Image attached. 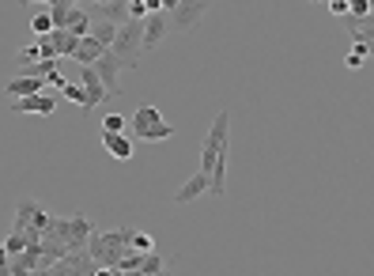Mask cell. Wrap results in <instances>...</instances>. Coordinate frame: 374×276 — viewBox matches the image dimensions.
Here are the masks:
<instances>
[{
	"mask_svg": "<svg viewBox=\"0 0 374 276\" xmlns=\"http://www.w3.org/2000/svg\"><path fill=\"white\" fill-rule=\"evenodd\" d=\"M129 235H133V227H114V231H91V238H87V254H91V261L102 265V269H114L121 257H125V250H129Z\"/></svg>",
	"mask_w": 374,
	"mask_h": 276,
	"instance_id": "6da1fadb",
	"label": "cell"
},
{
	"mask_svg": "<svg viewBox=\"0 0 374 276\" xmlns=\"http://www.w3.org/2000/svg\"><path fill=\"white\" fill-rule=\"evenodd\" d=\"M223 155H231V114H227V110H220L216 122H212V129H208V136H204L201 170H204V174H212V167H216Z\"/></svg>",
	"mask_w": 374,
	"mask_h": 276,
	"instance_id": "7a4b0ae2",
	"label": "cell"
},
{
	"mask_svg": "<svg viewBox=\"0 0 374 276\" xmlns=\"http://www.w3.org/2000/svg\"><path fill=\"white\" fill-rule=\"evenodd\" d=\"M140 34H144V20H125L117 27L114 42H110V53L121 61V68H140Z\"/></svg>",
	"mask_w": 374,
	"mask_h": 276,
	"instance_id": "3957f363",
	"label": "cell"
},
{
	"mask_svg": "<svg viewBox=\"0 0 374 276\" xmlns=\"http://www.w3.org/2000/svg\"><path fill=\"white\" fill-rule=\"evenodd\" d=\"M212 0H178V8L171 15H166V23H171V34L174 31H193L204 15H208Z\"/></svg>",
	"mask_w": 374,
	"mask_h": 276,
	"instance_id": "277c9868",
	"label": "cell"
},
{
	"mask_svg": "<svg viewBox=\"0 0 374 276\" xmlns=\"http://www.w3.org/2000/svg\"><path fill=\"white\" fill-rule=\"evenodd\" d=\"M91 68H95V76L102 80V87H106V99H117L121 95V84H117V76H121V72H125V68H121V61L114 57V53H102V57L95 61V64H91Z\"/></svg>",
	"mask_w": 374,
	"mask_h": 276,
	"instance_id": "5b68a950",
	"label": "cell"
},
{
	"mask_svg": "<svg viewBox=\"0 0 374 276\" xmlns=\"http://www.w3.org/2000/svg\"><path fill=\"white\" fill-rule=\"evenodd\" d=\"M61 106V95L45 87L42 95H27V99H12V110L15 114H53Z\"/></svg>",
	"mask_w": 374,
	"mask_h": 276,
	"instance_id": "8992f818",
	"label": "cell"
},
{
	"mask_svg": "<svg viewBox=\"0 0 374 276\" xmlns=\"http://www.w3.org/2000/svg\"><path fill=\"white\" fill-rule=\"evenodd\" d=\"M171 34V23H166V12H152L144 15V34H140V50H159V42Z\"/></svg>",
	"mask_w": 374,
	"mask_h": 276,
	"instance_id": "52a82bcc",
	"label": "cell"
},
{
	"mask_svg": "<svg viewBox=\"0 0 374 276\" xmlns=\"http://www.w3.org/2000/svg\"><path fill=\"white\" fill-rule=\"evenodd\" d=\"M80 68H83V114H87V110H95V106H102V103H106V87H102V80L95 76V68H91V64H80Z\"/></svg>",
	"mask_w": 374,
	"mask_h": 276,
	"instance_id": "ba28073f",
	"label": "cell"
},
{
	"mask_svg": "<svg viewBox=\"0 0 374 276\" xmlns=\"http://www.w3.org/2000/svg\"><path fill=\"white\" fill-rule=\"evenodd\" d=\"M204 193H208V174L197 170L193 178H185L182 186H178V193H174V205H189V201H201Z\"/></svg>",
	"mask_w": 374,
	"mask_h": 276,
	"instance_id": "9c48e42d",
	"label": "cell"
},
{
	"mask_svg": "<svg viewBox=\"0 0 374 276\" xmlns=\"http://www.w3.org/2000/svg\"><path fill=\"white\" fill-rule=\"evenodd\" d=\"M4 91L12 99H27V95H42L45 91V80H34V76H15V80H8Z\"/></svg>",
	"mask_w": 374,
	"mask_h": 276,
	"instance_id": "30bf717a",
	"label": "cell"
},
{
	"mask_svg": "<svg viewBox=\"0 0 374 276\" xmlns=\"http://www.w3.org/2000/svg\"><path fill=\"white\" fill-rule=\"evenodd\" d=\"M102 148L114 155V159H133V136H125V133H102Z\"/></svg>",
	"mask_w": 374,
	"mask_h": 276,
	"instance_id": "8fae6325",
	"label": "cell"
},
{
	"mask_svg": "<svg viewBox=\"0 0 374 276\" xmlns=\"http://www.w3.org/2000/svg\"><path fill=\"white\" fill-rule=\"evenodd\" d=\"M102 53H106V45H102L99 38H91V34H83V38L76 42V53H72V57H76L80 64H95Z\"/></svg>",
	"mask_w": 374,
	"mask_h": 276,
	"instance_id": "7c38bea8",
	"label": "cell"
},
{
	"mask_svg": "<svg viewBox=\"0 0 374 276\" xmlns=\"http://www.w3.org/2000/svg\"><path fill=\"white\" fill-rule=\"evenodd\" d=\"M45 38H50V45H53V57H72V53H76V34H69V31H50L45 34Z\"/></svg>",
	"mask_w": 374,
	"mask_h": 276,
	"instance_id": "4fadbf2b",
	"label": "cell"
},
{
	"mask_svg": "<svg viewBox=\"0 0 374 276\" xmlns=\"http://www.w3.org/2000/svg\"><path fill=\"white\" fill-rule=\"evenodd\" d=\"M159 122H163V110H159V106H140L136 114H133V140L144 133V129H152Z\"/></svg>",
	"mask_w": 374,
	"mask_h": 276,
	"instance_id": "5bb4252c",
	"label": "cell"
},
{
	"mask_svg": "<svg viewBox=\"0 0 374 276\" xmlns=\"http://www.w3.org/2000/svg\"><path fill=\"white\" fill-rule=\"evenodd\" d=\"M69 34H76V38H83V34H91V15L83 12V8H69V27H64Z\"/></svg>",
	"mask_w": 374,
	"mask_h": 276,
	"instance_id": "9a60e30c",
	"label": "cell"
},
{
	"mask_svg": "<svg viewBox=\"0 0 374 276\" xmlns=\"http://www.w3.org/2000/svg\"><path fill=\"white\" fill-rule=\"evenodd\" d=\"M344 31L352 34V42L371 45V15H367V20H355V15H344Z\"/></svg>",
	"mask_w": 374,
	"mask_h": 276,
	"instance_id": "2e32d148",
	"label": "cell"
},
{
	"mask_svg": "<svg viewBox=\"0 0 374 276\" xmlns=\"http://www.w3.org/2000/svg\"><path fill=\"white\" fill-rule=\"evenodd\" d=\"M34 212H38V201H20V208H15V224H12V231L15 235H23L27 227H31V219H34Z\"/></svg>",
	"mask_w": 374,
	"mask_h": 276,
	"instance_id": "e0dca14e",
	"label": "cell"
},
{
	"mask_svg": "<svg viewBox=\"0 0 374 276\" xmlns=\"http://www.w3.org/2000/svg\"><path fill=\"white\" fill-rule=\"evenodd\" d=\"M102 8V20H110V23H125L129 20V0H110V4H99Z\"/></svg>",
	"mask_w": 374,
	"mask_h": 276,
	"instance_id": "ac0fdd59",
	"label": "cell"
},
{
	"mask_svg": "<svg viewBox=\"0 0 374 276\" xmlns=\"http://www.w3.org/2000/svg\"><path fill=\"white\" fill-rule=\"evenodd\" d=\"M174 136V125L171 122H159V125H152V129H144V133L136 136V140H148V144H163V140H171Z\"/></svg>",
	"mask_w": 374,
	"mask_h": 276,
	"instance_id": "d6986e66",
	"label": "cell"
},
{
	"mask_svg": "<svg viewBox=\"0 0 374 276\" xmlns=\"http://www.w3.org/2000/svg\"><path fill=\"white\" fill-rule=\"evenodd\" d=\"M114 34H117V23H110V20H91V38H99L102 45L110 50V42H114Z\"/></svg>",
	"mask_w": 374,
	"mask_h": 276,
	"instance_id": "ffe728a7",
	"label": "cell"
},
{
	"mask_svg": "<svg viewBox=\"0 0 374 276\" xmlns=\"http://www.w3.org/2000/svg\"><path fill=\"white\" fill-rule=\"evenodd\" d=\"M163 269H166V257L152 250V254L140 257V269H136V273H140V276H155V273H163Z\"/></svg>",
	"mask_w": 374,
	"mask_h": 276,
	"instance_id": "44dd1931",
	"label": "cell"
},
{
	"mask_svg": "<svg viewBox=\"0 0 374 276\" xmlns=\"http://www.w3.org/2000/svg\"><path fill=\"white\" fill-rule=\"evenodd\" d=\"M129 250H136V254H152V250H155V238L148 235V231H136V227H133V235H129Z\"/></svg>",
	"mask_w": 374,
	"mask_h": 276,
	"instance_id": "7402d4cb",
	"label": "cell"
},
{
	"mask_svg": "<svg viewBox=\"0 0 374 276\" xmlns=\"http://www.w3.org/2000/svg\"><path fill=\"white\" fill-rule=\"evenodd\" d=\"M367 57H371V45L355 42V45H352V53H348V57H344V64H348V68H352V72H359V68H363V64H367Z\"/></svg>",
	"mask_w": 374,
	"mask_h": 276,
	"instance_id": "603a6c76",
	"label": "cell"
},
{
	"mask_svg": "<svg viewBox=\"0 0 374 276\" xmlns=\"http://www.w3.org/2000/svg\"><path fill=\"white\" fill-rule=\"evenodd\" d=\"M34 61H42V45H38V42L23 45V50L15 53V64H20V68H23V64H34Z\"/></svg>",
	"mask_w": 374,
	"mask_h": 276,
	"instance_id": "cb8c5ba5",
	"label": "cell"
},
{
	"mask_svg": "<svg viewBox=\"0 0 374 276\" xmlns=\"http://www.w3.org/2000/svg\"><path fill=\"white\" fill-rule=\"evenodd\" d=\"M31 31L38 34V38H45V34L53 31V23H50V12H34V15H31Z\"/></svg>",
	"mask_w": 374,
	"mask_h": 276,
	"instance_id": "d4e9b609",
	"label": "cell"
},
{
	"mask_svg": "<svg viewBox=\"0 0 374 276\" xmlns=\"http://www.w3.org/2000/svg\"><path fill=\"white\" fill-rule=\"evenodd\" d=\"M4 250H8V257H20V254L27 250V238L12 231V235H8V238H4Z\"/></svg>",
	"mask_w": 374,
	"mask_h": 276,
	"instance_id": "484cf974",
	"label": "cell"
},
{
	"mask_svg": "<svg viewBox=\"0 0 374 276\" xmlns=\"http://www.w3.org/2000/svg\"><path fill=\"white\" fill-rule=\"evenodd\" d=\"M102 133H125V117H121V114H106V117H102Z\"/></svg>",
	"mask_w": 374,
	"mask_h": 276,
	"instance_id": "4316f807",
	"label": "cell"
},
{
	"mask_svg": "<svg viewBox=\"0 0 374 276\" xmlns=\"http://www.w3.org/2000/svg\"><path fill=\"white\" fill-rule=\"evenodd\" d=\"M61 95L69 99V103H76V106H83V87L80 84H64L61 87Z\"/></svg>",
	"mask_w": 374,
	"mask_h": 276,
	"instance_id": "83f0119b",
	"label": "cell"
},
{
	"mask_svg": "<svg viewBox=\"0 0 374 276\" xmlns=\"http://www.w3.org/2000/svg\"><path fill=\"white\" fill-rule=\"evenodd\" d=\"M64 84H69V80H64V76H61V68H53V72H50V76H45V87H53V91H61Z\"/></svg>",
	"mask_w": 374,
	"mask_h": 276,
	"instance_id": "f1b7e54d",
	"label": "cell"
},
{
	"mask_svg": "<svg viewBox=\"0 0 374 276\" xmlns=\"http://www.w3.org/2000/svg\"><path fill=\"white\" fill-rule=\"evenodd\" d=\"M144 0H129V20H144Z\"/></svg>",
	"mask_w": 374,
	"mask_h": 276,
	"instance_id": "f546056e",
	"label": "cell"
},
{
	"mask_svg": "<svg viewBox=\"0 0 374 276\" xmlns=\"http://www.w3.org/2000/svg\"><path fill=\"white\" fill-rule=\"evenodd\" d=\"M325 4H329V12H333V15H340V20L348 15V0H325Z\"/></svg>",
	"mask_w": 374,
	"mask_h": 276,
	"instance_id": "4dcf8cb0",
	"label": "cell"
},
{
	"mask_svg": "<svg viewBox=\"0 0 374 276\" xmlns=\"http://www.w3.org/2000/svg\"><path fill=\"white\" fill-rule=\"evenodd\" d=\"M8 265H12V257H8V250H4V242H0V273H8Z\"/></svg>",
	"mask_w": 374,
	"mask_h": 276,
	"instance_id": "1f68e13d",
	"label": "cell"
},
{
	"mask_svg": "<svg viewBox=\"0 0 374 276\" xmlns=\"http://www.w3.org/2000/svg\"><path fill=\"white\" fill-rule=\"evenodd\" d=\"M144 12L152 15V12H163V4H159V0H144Z\"/></svg>",
	"mask_w": 374,
	"mask_h": 276,
	"instance_id": "d6a6232c",
	"label": "cell"
},
{
	"mask_svg": "<svg viewBox=\"0 0 374 276\" xmlns=\"http://www.w3.org/2000/svg\"><path fill=\"white\" fill-rule=\"evenodd\" d=\"M23 4H53V0H23Z\"/></svg>",
	"mask_w": 374,
	"mask_h": 276,
	"instance_id": "836d02e7",
	"label": "cell"
},
{
	"mask_svg": "<svg viewBox=\"0 0 374 276\" xmlns=\"http://www.w3.org/2000/svg\"><path fill=\"white\" fill-rule=\"evenodd\" d=\"M155 276H166V269H163V273H155Z\"/></svg>",
	"mask_w": 374,
	"mask_h": 276,
	"instance_id": "e575fe53",
	"label": "cell"
},
{
	"mask_svg": "<svg viewBox=\"0 0 374 276\" xmlns=\"http://www.w3.org/2000/svg\"><path fill=\"white\" fill-rule=\"evenodd\" d=\"M314 4H325V0H314Z\"/></svg>",
	"mask_w": 374,
	"mask_h": 276,
	"instance_id": "d590c367",
	"label": "cell"
},
{
	"mask_svg": "<svg viewBox=\"0 0 374 276\" xmlns=\"http://www.w3.org/2000/svg\"><path fill=\"white\" fill-rule=\"evenodd\" d=\"M99 4H110V0H99Z\"/></svg>",
	"mask_w": 374,
	"mask_h": 276,
	"instance_id": "8d00e7d4",
	"label": "cell"
}]
</instances>
